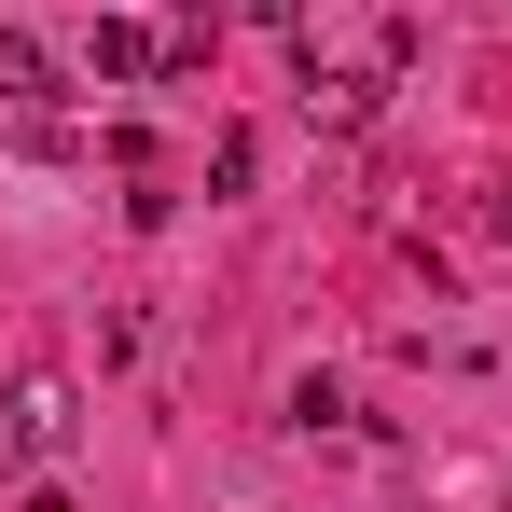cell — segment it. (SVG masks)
<instances>
[{
  "instance_id": "1",
  "label": "cell",
  "mask_w": 512,
  "mask_h": 512,
  "mask_svg": "<svg viewBox=\"0 0 512 512\" xmlns=\"http://www.w3.org/2000/svg\"><path fill=\"white\" fill-rule=\"evenodd\" d=\"M0 457H70V374H14V402H0Z\"/></svg>"
},
{
  "instance_id": "2",
  "label": "cell",
  "mask_w": 512,
  "mask_h": 512,
  "mask_svg": "<svg viewBox=\"0 0 512 512\" xmlns=\"http://www.w3.org/2000/svg\"><path fill=\"white\" fill-rule=\"evenodd\" d=\"M0 111H56V56L28 28H0Z\"/></svg>"
},
{
  "instance_id": "3",
  "label": "cell",
  "mask_w": 512,
  "mask_h": 512,
  "mask_svg": "<svg viewBox=\"0 0 512 512\" xmlns=\"http://www.w3.org/2000/svg\"><path fill=\"white\" fill-rule=\"evenodd\" d=\"M305 125H374V70H319L305 56Z\"/></svg>"
},
{
  "instance_id": "4",
  "label": "cell",
  "mask_w": 512,
  "mask_h": 512,
  "mask_svg": "<svg viewBox=\"0 0 512 512\" xmlns=\"http://www.w3.org/2000/svg\"><path fill=\"white\" fill-rule=\"evenodd\" d=\"M153 70V28H125V14H97V84H139Z\"/></svg>"
},
{
  "instance_id": "5",
  "label": "cell",
  "mask_w": 512,
  "mask_h": 512,
  "mask_svg": "<svg viewBox=\"0 0 512 512\" xmlns=\"http://www.w3.org/2000/svg\"><path fill=\"white\" fill-rule=\"evenodd\" d=\"M250 167H263V139H250V125H222V139H208V180H222V194H250Z\"/></svg>"
},
{
  "instance_id": "6",
  "label": "cell",
  "mask_w": 512,
  "mask_h": 512,
  "mask_svg": "<svg viewBox=\"0 0 512 512\" xmlns=\"http://www.w3.org/2000/svg\"><path fill=\"white\" fill-rule=\"evenodd\" d=\"M250 14H263V28H305V0H250Z\"/></svg>"
},
{
  "instance_id": "7",
  "label": "cell",
  "mask_w": 512,
  "mask_h": 512,
  "mask_svg": "<svg viewBox=\"0 0 512 512\" xmlns=\"http://www.w3.org/2000/svg\"><path fill=\"white\" fill-rule=\"evenodd\" d=\"M499 236H512V180H499Z\"/></svg>"
}]
</instances>
